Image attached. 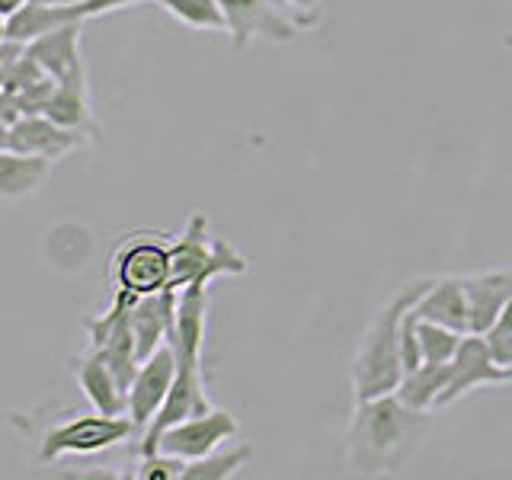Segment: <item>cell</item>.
<instances>
[{"label":"cell","instance_id":"6da1fadb","mask_svg":"<svg viewBox=\"0 0 512 480\" xmlns=\"http://www.w3.org/2000/svg\"><path fill=\"white\" fill-rule=\"evenodd\" d=\"M429 416L413 410L394 391L356 400L346 429V461L356 474H388L404 468L426 439Z\"/></svg>","mask_w":512,"mask_h":480},{"label":"cell","instance_id":"7a4b0ae2","mask_svg":"<svg viewBox=\"0 0 512 480\" xmlns=\"http://www.w3.org/2000/svg\"><path fill=\"white\" fill-rule=\"evenodd\" d=\"M432 279H413L400 285L391 295V301L381 304V311L365 327L362 343L352 359L349 378H352V397L368 400L397 391L400 378H404V359H400V324H404L407 311L413 308L426 285Z\"/></svg>","mask_w":512,"mask_h":480},{"label":"cell","instance_id":"3957f363","mask_svg":"<svg viewBox=\"0 0 512 480\" xmlns=\"http://www.w3.org/2000/svg\"><path fill=\"white\" fill-rule=\"evenodd\" d=\"M138 432V426L132 423V416L119 413H80L68 423H58L55 429L45 432V439L39 445V461H58L64 455H96L106 452V448H116L122 442H128Z\"/></svg>","mask_w":512,"mask_h":480},{"label":"cell","instance_id":"277c9868","mask_svg":"<svg viewBox=\"0 0 512 480\" xmlns=\"http://www.w3.org/2000/svg\"><path fill=\"white\" fill-rule=\"evenodd\" d=\"M228 23V36L237 52H244L250 42L285 45L298 36V23L285 16L272 0H218Z\"/></svg>","mask_w":512,"mask_h":480},{"label":"cell","instance_id":"5b68a950","mask_svg":"<svg viewBox=\"0 0 512 480\" xmlns=\"http://www.w3.org/2000/svg\"><path fill=\"white\" fill-rule=\"evenodd\" d=\"M212 410L205 397V378H202V365H189V362H176V378L173 388L167 394V400L160 404V410L154 413V420L148 423V429L141 432L138 442V455H154L157 452V439L176 423L189 420V416Z\"/></svg>","mask_w":512,"mask_h":480},{"label":"cell","instance_id":"8992f818","mask_svg":"<svg viewBox=\"0 0 512 480\" xmlns=\"http://www.w3.org/2000/svg\"><path fill=\"white\" fill-rule=\"evenodd\" d=\"M237 429H240V423L234 413L212 407V410L196 413V416H189V420L170 426L164 436L157 439V452L176 455L183 461H196V458L212 455L215 448H221L228 439H234Z\"/></svg>","mask_w":512,"mask_h":480},{"label":"cell","instance_id":"52a82bcc","mask_svg":"<svg viewBox=\"0 0 512 480\" xmlns=\"http://www.w3.org/2000/svg\"><path fill=\"white\" fill-rule=\"evenodd\" d=\"M116 288L132 295H154L170 288V247L160 240H125L112 260Z\"/></svg>","mask_w":512,"mask_h":480},{"label":"cell","instance_id":"ba28073f","mask_svg":"<svg viewBox=\"0 0 512 480\" xmlns=\"http://www.w3.org/2000/svg\"><path fill=\"white\" fill-rule=\"evenodd\" d=\"M509 381H512V372L493 362L484 336H480V333H464V340H461L455 359H452V378H448V384H445V391H442L436 407L455 404V400H461L464 394H471L477 388H490V384H509Z\"/></svg>","mask_w":512,"mask_h":480},{"label":"cell","instance_id":"9c48e42d","mask_svg":"<svg viewBox=\"0 0 512 480\" xmlns=\"http://www.w3.org/2000/svg\"><path fill=\"white\" fill-rule=\"evenodd\" d=\"M173 378H176V349L173 343H164L154 356H148L138 372L128 384V416L132 423L138 426V432L148 429V423L154 420V413L160 410V404L167 400L170 388H173Z\"/></svg>","mask_w":512,"mask_h":480},{"label":"cell","instance_id":"30bf717a","mask_svg":"<svg viewBox=\"0 0 512 480\" xmlns=\"http://www.w3.org/2000/svg\"><path fill=\"white\" fill-rule=\"evenodd\" d=\"M87 138L77 128H64L55 119H48L45 112H36V116H20L10 125V148L23 151V154H36L45 160H61L71 151L84 148Z\"/></svg>","mask_w":512,"mask_h":480},{"label":"cell","instance_id":"8fae6325","mask_svg":"<svg viewBox=\"0 0 512 480\" xmlns=\"http://www.w3.org/2000/svg\"><path fill=\"white\" fill-rule=\"evenodd\" d=\"M176 301L180 292L164 288V292L154 295H138L132 304V333H135V346H138V359L144 362L148 356L170 343L173 324H176Z\"/></svg>","mask_w":512,"mask_h":480},{"label":"cell","instance_id":"7c38bea8","mask_svg":"<svg viewBox=\"0 0 512 480\" xmlns=\"http://www.w3.org/2000/svg\"><path fill=\"white\" fill-rule=\"evenodd\" d=\"M464 295H468V311H471V333H487L503 308L512 301V266L506 269H487V272H471L461 276Z\"/></svg>","mask_w":512,"mask_h":480},{"label":"cell","instance_id":"4fadbf2b","mask_svg":"<svg viewBox=\"0 0 512 480\" xmlns=\"http://www.w3.org/2000/svg\"><path fill=\"white\" fill-rule=\"evenodd\" d=\"M205 314H208V285L180 288V301H176V324H173V336H170V343L176 349V362L202 365Z\"/></svg>","mask_w":512,"mask_h":480},{"label":"cell","instance_id":"5bb4252c","mask_svg":"<svg viewBox=\"0 0 512 480\" xmlns=\"http://www.w3.org/2000/svg\"><path fill=\"white\" fill-rule=\"evenodd\" d=\"M212 244L215 237L208 234V221L202 212H196L189 218L186 231L170 244V288L180 292V288L192 285L202 269L208 266V256H212Z\"/></svg>","mask_w":512,"mask_h":480},{"label":"cell","instance_id":"9a60e30c","mask_svg":"<svg viewBox=\"0 0 512 480\" xmlns=\"http://www.w3.org/2000/svg\"><path fill=\"white\" fill-rule=\"evenodd\" d=\"M413 314L420 320L452 327L458 333H471V311H468V295H464L461 276L432 279L420 301L413 304Z\"/></svg>","mask_w":512,"mask_h":480},{"label":"cell","instance_id":"2e32d148","mask_svg":"<svg viewBox=\"0 0 512 480\" xmlns=\"http://www.w3.org/2000/svg\"><path fill=\"white\" fill-rule=\"evenodd\" d=\"M80 29H84V23H68L55 32H48V36L26 45V55L36 61L48 77H55L58 84L74 74H84V61H80Z\"/></svg>","mask_w":512,"mask_h":480},{"label":"cell","instance_id":"e0dca14e","mask_svg":"<svg viewBox=\"0 0 512 480\" xmlns=\"http://www.w3.org/2000/svg\"><path fill=\"white\" fill-rule=\"evenodd\" d=\"M77 384L80 391L87 394V400L93 404V410L119 416L128 410V394L119 384L116 372L106 365V359L96 349H87V356H80L77 362Z\"/></svg>","mask_w":512,"mask_h":480},{"label":"cell","instance_id":"ac0fdd59","mask_svg":"<svg viewBox=\"0 0 512 480\" xmlns=\"http://www.w3.org/2000/svg\"><path fill=\"white\" fill-rule=\"evenodd\" d=\"M52 173V160L4 148L0 151V199L36 196Z\"/></svg>","mask_w":512,"mask_h":480},{"label":"cell","instance_id":"d6986e66","mask_svg":"<svg viewBox=\"0 0 512 480\" xmlns=\"http://www.w3.org/2000/svg\"><path fill=\"white\" fill-rule=\"evenodd\" d=\"M68 23H84L77 20L74 7H45V4H29L20 7L13 16H7V39L10 42H20V45H29L48 32H55Z\"/></svg>","mask_w":512,"mask_h":480},{"label":"cell","instance_id":"ffe728a7","mask_svg":"<svg viewBox=\"0 0 512 480\" xmlns=\"http://www.w3.org/2000/svg\"><path fill=\"white\" fill-rule=\"evenodd\" d=\"M45 116L55 119L64 128L93 132V112H90V100H87V71L61 80L52 93V100L45 106Z\"/></svg>","mask_w":512,"mask_h":480},{"label":"cell","instance_id":"44dd1931","mask_svg":"<svg viewBox=\"0 0 512 480\" xmlns=\"http://www.w3.org/2000/svg\"><path fill=\"white\" fill-rule=\"evenodd\" d=\"M448 378H452V362H423L420 368H413L397 384V397L404 400L413 410H432L439 404V397L445 391Z\"/></svg>","mask_w":512,"mask_h":480},{"label":"cell","instance_id":"7402d4cb","mask_svg":"<svg viewBox=\"0 0 512 480\" xmlns=\"http://www.w3.org/2000/svg\"><path fill=\"white\" fill-rule=\"evenodd\" d=\"M253 458V445H237V448H228V452H215L205 455V458H196V461H186V471H183V480H228L234 477L240 468H247Z\"/></svg>","mask_w":512,"mask_h":480},{"label":"cell","instance_id":"603a6c76","mask_svg":"<svg viewBox=\"0 0 512 480\" xmlns=\"http://www.w3.org/2000/svg\"><path fill=\"white\" fill-rule=\"evenodd\" d=\"M173 20H180L189 29H205V32H228L224 23V10L218 0H157Z\"/></svg>","mask_w":512,"mask_h":480},{"label":"cell","instance_id":"cb8c5ba5","mask_svg":"<svg viewBox=\"0 0 512 480\" xmlns=\"http://www.w3.org/2000/svg\"><path fill=\"white\" fill-rule=\"evenodd\" d=\"M416 333H420V349H423V362H452L455 352L464 340V333L432 324V320L416 317Z\"/></svg>","mask_w":512,"mask_h":480},{"label":"cell","instance_id":"d4e9b609","mask_svg":"<svg viewBox=\"0 0 512 480\" xmlns=\"http://www.w3.org/2000/svg\"><path fill=\"white\" fill-rule=\"evenodd\" d=\"M247 269H250L247 256L237 253L224 237H215L212 256H208V266L202 269V276L192 282V285H212L218 276H244Z\"/></svg>","mask_w":512,"mask_h":480},{"label":"cell","instance_id":"484cf974","mask_svg":"<svg viewBox=\"0 0 512 480\" xmlns=\"http://www.w3.org/2000/svg\"><path fill=\"white\" fill-rule=\"evenodd\" d=\"M480 336L487 340L493 362L512 372V301L503 308V314L496 317V324L487 333H480Z\"/></svg>","mask_w":512,"mask_h":480},{"label":"cell","instance_id":"4316f807","mask_svg":"<svg viewBox=\"0 0 512 480\" xmlns=\"http://www.w3.org/2000/svg\"><path fill=\"white\" fill-rule=\"evenodd\" d=\"M186 461L167 455V452H154V455H141V464L135 477L138 480H183Z\"/></svg>","mask_w":512,"mask_h":480},{"label":"cell","instance_id":"83f0119b","mask_svg":"<svg viewBox=\"0 0 512 480\" xmlns=\"http://www.w3.org/2000/svg\"><path fill=\"white\" fill-rule=\"evenodd\" d=\"M282 4L292 10V20L298 23V29H311L320 13H324V0H282Z\"/></svg>","mask_w":512,"mask_h":480},{"label":"cell","instance_id":"f1b7e54d","mask_svg":"<svg viewBox=\"0 0 512 480\" xmlns=\"http://www.w3.org/2000/svg\"><path fill=\"white\" fill-rule=\"evenodd\" d=\"M132 4H141V0H80V4H74V13H77V20L87 23L93 16H103V13L132 7Z\"/></svg>","mask_w":512,"mask_h":480},{"label":"cell","instance_id":"f546056e","mask_svg":"<svg viewBox=\"0 0 512 480\" xmlns=\"http://www.w3.org/2000/svg\"><path fill=\"white\" fill-rule=\"evenodd\" d=\"M23 55H26V45L10 42V39L0 42V87H7V80L16 71V64L23 61Z\"/></svg>","mask_w":512,"mask_h":480},{"label":"cell","instance_id":"4dcf8cb0","mask_svg":"<svg viewBox=\"0 0 512 480\" xmlns=\"http://www.w3.org/2000/svg\"><path fill=\"white\" fill-rule=\"evenodd\" d=\"M20 116H23V109H20V100H16V93L7 90V87H0V122L13 125Z\"/></svg>","mask_w":512,"mask_h":480},{"label":"cell","instance_id":"1f68e13d","mask_svg":"<svg viewBox=\"0 0 512 480\" xmlns=\"http://www.w3.org/2000/svg\"><path fill=\"white\" fill-rule=\"evenodd\" d=\"M26 4H29V0H0V16L7 20V16H13L16 10L26 7Z\"/></svg>","mask_w":512,"mask_h":480},{"label":"cell","instance_id":"d6a6232c","mask_svg":"<svg viewBox=\"0 0 512 480\" xmlns=\"http://www.w3.org/2000/svg\"><path fill=\"white\" fill-rule=\"evenodd\" d=\"M32 4H45V7H74L80 0H32Z\"/></svg>","mask_w":512,"mask_h":480},{"label":"cell","instance_id":"836d02e7","mask_svg":"<svg viewBox=\"0 0 512 480\" xmlns=\"http://www.w3.org/2000/svg\"><path fill=\"white\" fill-rule=\"evenodd\" d=\"M4 148H10V125L0 122V151H4Z\"/></svg>","mask_w":512,"mask_h":480},{"label":"cell","instance_id":"e575fe53","mask_svg":"<svg viewBox=\"0 0 512 480\" xmlns=\"http://www.w3.org/2000/svg\"><path fill=\"white\" fill-rule=\"evenodd\" d=\"M4 39H7V20L0 16V42H4Z\"/></svg>","mask_w":512,"mask_h":480},{"label":"cell","instance_id":"d590c367","mask_svg":"<svg viewBox=\"0 0 512 480\" xmlns=\"http://www.w3.org/2000/svg\"><path fill=\"white\" fill-rule=\"evenodd\" d=\"M506 48H509V52H512V32H509V36H506Z\"/></svg>","mask_w":512,"mask_h":480}]
</instances>
